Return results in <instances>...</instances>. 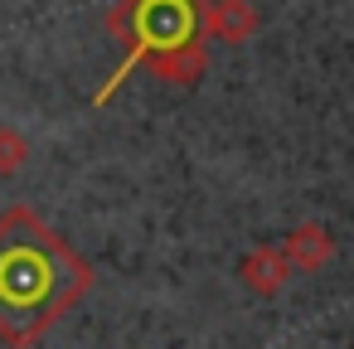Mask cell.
Masks as SVG:
<instances>
[{"label": "cell", "mask_w": 354, "mask_h": 349, "mask_svg": "<svg viewBox=\"0 0 354 349\" xmlns=\"http://www.w3.org/2000/svg\"><path fill=\"white\" fill-rule=\"evenodd\" d=\"M68 257L59 238L25 209L0 218V334L25 344L68 296Z\"/></svg>", "instance_id": "1"}, {"label": "cell", "mask_w": 354, "mask_h": 349, "mask_svg": "<svg viewBox=\"0 0 354 349\" xmlns=\"http://www.w3.org/2000/svg\"><path fill=\"white\" fill-rule=\"evenodd\" d=\"M277 247L286 252L291 272H320V267L335 257V238H330V228H325V223H315V218L296 223V228L286 233V243H277Z\"/></svg>", "instance_id": "3"}, {"label": "cell", "mask_w": 354, "mask_h": 349, "mask_svg": "<svg viewBox=\"0 0 354 349\" xmlns=\"http://www.w3.org/2000/svg\"><path fill=\"white\" fill-rule=\"evenodd\" d=\"M25 160H30V141L15 126H0V175L25 170Z\"/></svg>", "instance_id": "6"}, {"label": "cell", "mask_w": 354, "mask_h": 349, "mask_svg": "<svg viewBox=\"0 0 354 349\" xmlns=\"http://www.w3.org/2000/svg\"><path fill=\"white\" fill-rule=\"evenodd\" d=\"M146 64H151V73H156V78L194 83V78L204 73V49L185 35V39H175V44H156V49L146 54Z\"/></svg>", "instance_id": "5"}, {"label": "cell", "mask_w": 354, "mask_h": 349, "mask_svg": "<svg viewBox=\"0 0 354 349\" xmlns=\"http://www.w3.org/2000/svg\"><path fill=\"white\" fill-rule=\"evenodd\" d=\"M262 30V15L248 0H204V35L218 44H248Z\"/></svg>", "instance_id": "2"}, {"label": "cell", "mask_w": 354, "mask_h": 349, "mask_svg": "<svg viewBox=\"0 0 354 349\" xmlns=\"http://www.w3.org/2000/svg\"><path fill=\"white\" fill-rule=\"evenodd\" d=\"M238 281L252 291V296H277L286 281H291V262H286V252L281 247H252L243 262H238Z\"/></svg>", "instance_id": "4"}]
</instances>
